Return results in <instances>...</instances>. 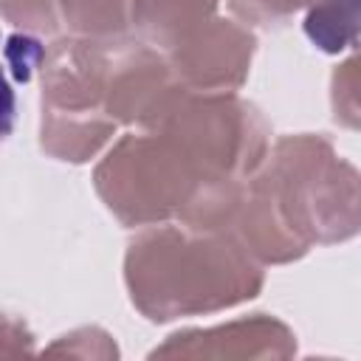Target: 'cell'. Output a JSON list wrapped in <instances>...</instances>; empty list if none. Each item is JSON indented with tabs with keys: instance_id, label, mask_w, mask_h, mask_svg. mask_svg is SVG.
<instances>
[{
	"instance_id": "6da1fadb",
	"label": "cell",
	"mask_w": 361,
	"mask_h": 361,
	"mask_svg": "<svg viewBox=\"0 0 361 361\" xmlns=\"http://www.w3.org/2000/svg\"><path fill=\"white\" fill-rule=\"evenodd\" d=\"M259 262H290L313 243L361 231V172L322 135H285L248 178L231 228Z\"/></svg>"
},
{
	"instance_id": "8fae6325",
	"label": "cell",
	"mask_w": 361,
	"mask_h": 361,
	"mask_svg": "<svg viewBox=\"0 0 361 361\" xmlns=\"http://www.w3.org/2000/svg\"><path fill=\"white\" fill-rule=\"evenodd\" d=\"M3 14L23 34H56L59 28V3L56 0H3Z\"/></svg>"
},
{
	"instance_id": "277c9868",
	"label": "cell",
	"mask_w": 361,
	"mask_h": 361,
	"mask_svg": "<svg viewBox=\"0 0 361 361\" xmlns=\"http://www.w3.org/2000/svg\"><path fill=\"white\" fill-rule=\"evenodd\" d=\"M99 197L124 226L178 217L197 189L214 183L186 144L164 127L127 133L93 175Z\"/></svg>"
},
{
	"instance_id": "8992f818",
	"label": "cell",
	"mask_w": 361,
	"mask_h": 361,
	"mask_svg": "<svg viewBox=\"0 0 361 361\" xmlns=\"http://www.w3.org/2000/svg\"><path fill=\"white\" fill-rule=\"evenodd\" d=\"M293 347V333L282 322L257 313L212 330L178 333L155 355H290Z\"/></svg>"
},
{
	"instance_id": "9c48e42d",
	"label": "cell",
	"mask_w": 361,
	"mask_h": 361,
	"mask_svg": "<svg viewBox=\"0 0 361 361\" xmlns=\"http://www.w3.org/2000/svg\"><path fill=\"white\" fill-rule=\"evenodd\" d=\"M71 34L116 39L130 25L133 0H56Z\"/></svg>"
},
{
	"instance_id": "5b68a950",
	"label": "cell",
	"mask_w": 361,
	"mask_h": 361,
	"mask_svg": "<svg viewBox=\"0 0 361 361\" xmlns=\"http://www.w3.org/2000/svg\"><path fill=\"white\" fill-rule=\"evenodd\" d=\"M254 34L223 17H212L166 48V59L186 90L234 93L251 68Z\"/></svg>"
},
{
	"instance_id": "ba28073f",
	"label": "cell",
	"mask_w": 361,
	"mask_h": 361,
	"mask_svg": "<svg viewBox=\"0 0 361 361\" xmlns=\"http://www.w3.org/2000/svg\"><path fill=\"white\" fill-rule=\"evenodd\" d=\"M302 25L319 51H347L361 42V0H319L305 11Z\"/></svg>"
},
{
	"instance_id": "3957f363",
	"label": "cell",
	"mask_w": 361,
	"mask_h": 361,
	"mask_svg": "<svg viewBox=\"0 0 361 361\" xmlns=\"http://www.w3.org/2000/svg\"><path fill=\"white\" fill-rule=\"evenodd\" d=\"M118 39L73 34L45 51L39 141L48 155L82 164L116 135L107 90Z\"/></svg>"
},
{
	"instance_id": "52a82bcc",
	"label": "cell",
	"mask_w": 361,
	"mask_h": 361,
	"mask_svg": "<svg viewBox=\"0 0 361 361\" xmlns=\"http://www.w3.org/2000/svg\"><path fill=\"white\" fill-rule=\"evenodd\" d=\"M220 0H133L130 25L141 42L169 48L186 31L214 17Z\"/></svg>"
},
{
	"instance_id": "30bf717a",
	"label": "cell",
	"mask_w": 361,
	"mask_h": 361,
	"mask_svg": "<svg viewBox=\"0 0 361 361\" xmlns=\"http://www.w3.org/2000/svg\"><path fill=\"white\" fill-rule=\"evenodd\" d=\"M333 116L350 130H361V45L333 73Z\"/></svg>"
},
{
	"instance_id": "7c38bea8",
	"label": "cell",
	"mask_w": 361,
	"mask_h": 361,
	"mask_svg": "<svg viewBox=\"0 0 361 361\" xmlns=\"http://www.w3.org/2000/svg\"><path fill=\"white\" fill-rule=\"evenodd\" d=\"M316 3L319 0H228L234 14L257 25H282L296 11H307Z\"/></svg>"
},
{
	"instance_id": "7a4b0ae2",
	"label": "cell",
	"mask_w": 361,
	"mask_h": 361,
	"mask_svg": "<svg viewBox=\"0 0 361 361\" xmlns=\"http://www.w3.org/2000/svg\"><path fill=\"white\" fill-rule=\"evenodd\" d=\"M124 279L147 319L169 322L254 299L265 276L234 231L155 226L130 243Z\"/></svg>"
}]
</instances>
